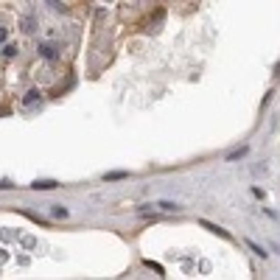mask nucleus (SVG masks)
<instances>
[{"label": "nucleus", "instance_id": "nucleus-9", "mask_svg": "<svg viewBox=\"0 0 280 280\" xmlns=\"http://www.w3.org/2000/svg\"><path fill=\"white\" fill-rule=\"evenodd\" d=\"M160 208H162V210H180L174 202H160Z\"/></svg>", "mask_w": 280, "mask_h": 280}, {"label": "nucleus", "instance_id": "nucleus-2", "mask_svg": "<svg viewBox=\"0 0 280 280\" xmlns=\"http://www.w3.org/2000/svg\"><path fill=\"white\" fill-rule=\"evenodd\" d=\"M20 28H22V34H34V28H36L34 17H22V20H20Z\"/></svg>", "mask_w": 280, "mask_h": 280}, {"label": "nucleus", "instance_id": "nucleus-6", "mask_svg": "<svg viewBox=\"0 0 280 280\" xmlns=\"http://www.w3.org/2000/svg\"><path fill=\"white\" fill-rule=\"evenodd\" d=\"M3 54H6L8 59H12V56H17V45H6V48H3Z\"/></svg>", "mask_w": 280, "mask_h": 280}, {"label": "nucleus", "instance_id": "nucleus-10", "mask_svg": "<svg viewBox=\"0 0 280 280\" xmlns=\"http://www.w3.org/2000/svg\"><path fill=\"white\" fill-rule=\"evenodd\" d=\"M252 250H255V255H260V258H266V252H264V246H258V244H250Z\"/></svg>", "mask_w": 280, "mask_h": 280}, {"label": "nucleus", "instance_id": "nucleus-5", "mask_svg": "<svg viewBox=\"0 0 280 280\" xmlns=\"http://www.w3.org/2000/svg\"><path fill=\"white\" fill-rule=\"evenodd\" d=\"M54 218H68V208L56 204V208H54Z\"/></svg>", "mask_w": 280, "mask_h": 280}, {"label": "nucleus", "instance_id": "nucleus-13", "mask_svg": "<svg viewBox=\"0 0 280 280\" xmlns=\"http://www.w3.org/2000/svg\"><path fill=\"white\" fill-rule=\"evenodd\" d=\"M274 76H280V62H278V64H274Z\"/></svg>", "mask_w": 280, "mask_h": 280}, {"label": "nucleus", "instance_id": "nucleus-11", "mask_svg": "<svg viewBox=\"0 0 280 280\" xmlns=\"http://www.w3.org/2000/svg\"><path fill=\"white\" fill-rule=\"evenodd\" d=\"M124 176H126V174H120V171H118V174H106V180L112 182V180H124Z\"/></svg>", "mask_w": 280, "mask_h": 280}, {"label": "nucleus", "instance_id": "nucleus-3", "mask_svg": "<svg viewBox=\"0 0 280 280\" xmlns=\"http://www.w3.org/2000/svg\"><path fill=\"white\" fill-rule=\"evenodd\" d=\"M56 185H59V182H54V180H36V182H34L36 190H54Z\"/></svg>", "mask_w": 280, "mask_h": 280}, {"label": "nucleus", "instance_id": "nucleus-1", "mask_svg": "<svg viewBox=\"0 0 280 280\" xmlns=\"http://www.w3.org/2000/svg\"><path fill=\"white\" fill-rule=\"evenodd\" d=\"M40 56L42 59H48V62H56V59H59V48H56V45H50V42H40Z\"/></svg>", "mask_w": 280, "mask_h": 280}, {"label": "nucleus", "instance_id": "nucleus-12", "mask_svg": "<svg viewBox=\"0 0 280 280\" xmlns=\"http://www.w3.org/2000/svg\"><path fill=\"white\" fill-rule=\"evenodd\" d=\"M6 36H8V31L6 28H0V42H6Z\"/></svg>", "mask_w": 280, "mask_h": 280}, {"label": "nucleus", "instance_id": "nucleus-4", "mask_svg": "<svg viewBox=\"0 0 280 280\" xmlns=\"http://www.w3.org/2000/svg\"><path fill=\"white\" fill-rule=\"evenodd\" d=\"M36 101H40V90H28V92H26V98H22V104H26V106L36 104Z\"/></svg>", "mask_w": 280, "mask_h": 280}, {"label": "nucleus", "instance_id": "nucleus-8", "mask_svg": "<svg viewBox=\"0 0 280 280\" xmlns=\"http://www.w3.org/2000/svg\"><path fill=\"white\" fill-rule=\"evenodd\" d=\"M48 6L54 8V12H64V6L59 3V0H48Z\"/></svg>", "mask_w": 280, "mask_h": 280}, {"label": "nucleus", "instance_id": "nucleus-7", "mask_svg": "<svg viewBox=\"0 0 280 280\" xmlns=\"http://www.w3.org/2000/svg\"><path fill=\"white\" fill-rule=\"evenodd\" d=\"M244 154H246V148H238V152L227 154V160H238V157H244Z\"/></svg>", "mask_w": 280, "mask_h": 280}]
</instances>
